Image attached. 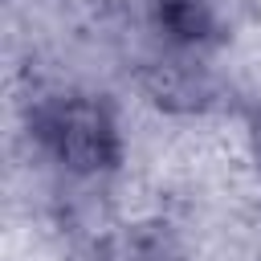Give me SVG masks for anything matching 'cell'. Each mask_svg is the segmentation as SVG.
<instances>
[{"mask_svg": "<svg viewBox=\"0 0 261 261\" xmlns=\"http://www.w3.org/2000/svg\"><path fill=\"white\" fill-rule=\"evenodd\" d=\"M155 16H159V29L179 45H196L212 33L208 0H155Z\"/></svg>", "mask_w": 261, "mask_h": 261, "instance_id": "obj_2", "label": "cell"}, {"mask_svg": "<svg viewBox=\"0 0 261 261\" xmlns=\"http://www.w3.org/2000/svg\"><path fill=\"white\" fill-rule=\"evenodd\" d=\"M135 261H179V257L167 249V241H143L139 253H135Z\"/></svg>", "mask_w": 261, "mask_h": 261, "instance_id": "obj_3", "label": "cell"}, {"mask_svg": "<svg viewBox=\"0 0 261 261\" xmlns=\"http://www.w3.org/2000/svg\"><path fill=\"white\" fill-rule=\"evenodd\" d=\"M33 130L37 139L49 147V155L77 171V175H98L110 171L122 155L118 143V122L110 114V106L94 94H61L49 98L37 114H33Z\"/></svg>", "mask_w": 261, "mask_h": 261, "instance_id": "obj_1", "label": "cell"}, {"mask_svg": "<svg viewBox=\"0 0 261 261\" xmlns=\"http://www.w3.org/2000/svg\"><path fill=\"white\" fill-rule=\"evenodd\" d=\"M249 139H253V155H257V163H261V106H257L253 118H249Z\"/></svg>", "mask_w": 261, "mask_h": 261, "instance_id": "obj_4", "label": "cell"}]
</instances>
